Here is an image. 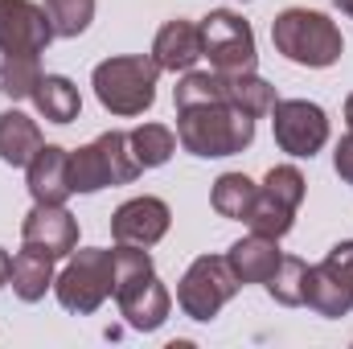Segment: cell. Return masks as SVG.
<instances>
[{"label":"cell","mask_w":353,"mask_h":349,"mask_svg":"<svg viewBox=\"0 0 353 349\" xmlns=\"http://www.w3.org/2000/svg\"><path fill=\"white\" fill-rule=\"evenodd\" d=\"M189 103H230L247 115H271L275 107V87L263 83L255 70L230 74V70H214V74H185V83L176 87V107Z\"/></svg>","instance_id":"5"},{"label":"cell","mask_w":353,"mask_h":349,"mask_svg":"<svg viewBox=\"0 0 353 349\" xmlns=\"http://www.w3.org/2000/svg\"><path fill=\"white\" fill-rule=\"evenodd\" d=\"M316 267H321L325 275H333L341 288H350L353 292V243H337V247L316 263Z\"/></svg>","instance_id":"26"},{"label":"cell","mask_w":353,"mask_h":349,"mask_svg":"<svg viewBox=\"0 0 353 349\" xmlns=\"http://www.w3.org/2000/svg\"><path fill=\"white\" fill-rule=\"evenodd\" d=\"M255 193H259V185L251 181V177L243 173H226L214 181V210L222 214V218H247L251 214V206H255Z\"/></svg>","instance_id":"21"},{"label":"cell","mask_w":353,"mask_h":349,"mask_svg":"<svg viewBox=\"0 0 353 349\" xmlns=\"http://www.w3.org/2000/svg\"><path fill=\"white\" fill-rule=\"evenodd\" d=\"M271 41L288 62H300V66H312V70L333 66L341 58V50H345L341 29L325 12H312V8L279 12L275 25H271Z\"/></svg>","instance_id":"3"},{"label":"cell","mask_w":353,"mask_h":349,"mask_svg":"<svg viewBox=\"0 0 353 349\" xmlns=\"http://www.w3.org/2000/svg\"><path fill=\"white\" fill-rule=\"evenodd\" d=\"M25 169H29V193H33V201L62 206L74 193L70 189V152L58 148V144H41V152Z\"/></svg>","instance_id":"15"},{"label":"cell","mask_w":353,"mask_h":349,"mask_svg":"<svg viewBox=\"0 0 353 349\" xmlns=\"http://www.w3.org/2000/svg\"><path fill=\"white\" fill-rule=\"evenodd\" d=\"M304 275H308V263L296 259V255H283L279 267H275V275L267 279L263 288L271 292V300H279V304H304Z\"/></svg>","instance_id":"25"},{"label":"cell","mask_w":353,"mask_h":349,"mask_svg":"<svg viewBox=\"0 0 353 349\" xmlns=\"http://www.w3.org/2000/svg\"><path fill=\"white\" fill-rule=\"evenodd\" d=\"M8 279H12V259H8V255L0 251V288H4Z\"/></svg>","instance_id":"28"},{"label":"cell","mask_w":353,"mask_h":349,"mask_svg":"<svg viewBox=\"0 0 353 349\" xmlns=\"http://www.w3.org/2000/svg\"><path fill=\"white\" fill-rule=\"evenodd\" d=\"M275 144L292 157H316L329 140V115L308 99H275Z\"/></svg>","instance_id":"11"},{"label":"cell","mask_w":353,"mask_h":349,"mask_svg":"<svg viewBox=\"0 0 353 349\" xmlns=\"http://www.w3.org/2000/svg\"><path fill=\"white\" fill-rule=\"evenodd\" d=\"M54 41L46 8L29 0H0V50L4 54H41Z\"/></svg>","instance_id":"12"},{"label":"cell","mask_w":353,"mask_h":349,"mask_svg":"<svg viewBox=\"0 0 353 349\" xmlns=\"http://www.w3.org/2000/svg\"><path fill=\"white\" fill-rule=\"evenodd\" d=\"M161 66L144 54L132 58H107L94 66V94L111 115H144L157 99Z\"/></svg>","instance_id":"4"},{"label":"cell","mask_w":353,"mask_h":349,"mask_svg":"<svg viewBox=\"0 0 353 349\" xmlns=\"http://www.w3.org/2000/svg\"><path fill=\"white\" fill-rule=\"evenodd\" d=\"M197 29H201V58H210L214 70H230V74L255 70V33L239 12L218 8Z\"/></svg>","instance_id":"10"},{"label":"cell","mask_w":353,"mask_h":349,"mask_svg":"<svg viewBox=\"0 0 353 349\" xmlns=\"http://www.w3.org/2000/svg\"><path fill=\"white\" fill-rule=\"evenodd\" d=\"M50 283H54V255L25 243V251H17V259H12V292L33 304L46 296Z\"/></svg>","instance_id":"18"},{"label":"cell","mask_w":353,"mask_h":349,"mask_svg":"<svg viewBox=\"0 0 353 349\" xmlns=\"http://www.w3.org/2000/svg\"><path fill=\"white\" fill-rule=\"evenodd\" d=\"M304 201V177L296 165H275L267 181L255 193V206L251 214L243 218L255 235H267V239H283L296 222V210Z\"/></svg>","instance_id":"8"},{"label":"cell","mask_w":353,"mask_h":349,"mask_svg":"<svg viewBox=\"0 0 353 349\" xmlns=\"http://www.w3.org/2000/svg\"><path fill=\"white\" fill-rule=\"evenodd\" d=\"M176 140L193 157H234L255 140V115L230 103L176 107Z\"/></svg>","instance_id":"1"},{"label":"cell","mask_w":353,"mask_h":349,"mask_svg":"<svg viewBox=\"0 0 353 349\" xmlns=\"http://www.w3.org/2000/svg\"><path fill=\"white\" fill-rule=\"evenodd\" d=\"M54 292H58L62 308L83 312V317L94 312V308L115 292V251H99V247L74 251L70 263L62 267Z\"/></svg>","instance_id":"7"},{"label":"cell","mask_w":353,"mask_h":349,"mask_svg":"<svg viewBox=\"0 0 353 349\" xmlns=\"http://www.w3.org/2000/svg\"><path fill=\"white\" fill-rule=\"evenodd\" d=\"M234 292H239L234 267L226 259H218V255H201V259L185 271L181 292H176V304H181L185 317H193V321H214L218 308H222Z\"/></svg>","instance_id":"9"},{"label":"cell","mask_w":353,"mask_h":349,"mask_svg":"<svg viewBox=\"0 0 353 349\" xmlns=\"http://www.w3.org/2000/svg\"><path fill=\"white\" fill-rule=\"evenodd\" d=\"M21 235H25V243L50 251L54 259H66V255L79 251V222H74V214H70L66 206H46V201H37V206L25 214Z\"/></svg>","instance_id":"14"},{"label":"cell","mask_w":353,"mask_h":349,"mask_svg":"<svg viewBox=\"0 0 353 349\" xmlns=\"http://www.w3.org/2000/svg\"><path fill=\"white\" fill-rule=\"evenodd\" d=\"M128 140H132V152H136L140 169H161L176 152V136L169 128H161V123H144V128L128 132Z\"/></svg>","instance_id":"22"},{"label":"cell","mask_w":353,"mask_h":349,"mask_svg":"<svg viewBox=\"0 0 353 349\" xmlns=\"http://www.w3.org/2000/svg\"><path fill=\"white\" fill-rule=\"evenodd\" d=\"M333 4H337L341 12H350V17H353V0H333Z\"/></svg>","instance_id":"30"},{"label":"cell","mask_w":353,"mask_h":349,"mask_svg":"<svg viewBox=\"0 0 353 349\" xmlns=\"http://www.w3.org/2000/svg\"><path fill=\"white\" fill-rule=\"evenodd\" d=\"M333 165H337V177L345 181V185H353V132L337 144V157H333Z\"/></svg>","instance_id":"27"},{"label":"cell","mask_w":353,"mask_h":349,"mask_svg":"<svg viewBox=\"0 0 353 349\" xmlns=\"http://www.w3.org/2000/svg\"><path fill=\"white\" fill-rule=\"evenodd\" d=\"M33 103L50 123H70V119H79V107H83L79 87L70 79H62V74H46L33 90Z\"/></svg>","instance_id":"20"},{"label":"cell","mask_w":353,"mask_h":349,"mask_svg":"<svg viewBox=\"0 0 353 349\" xmlns=\"http://www.w3.org/2000/svg\"><path fill=\"white\" fill-rule=\"evenodd\" d=\"M201 58V29L189 21H169L152 41V62L161 70H193Z\"/></svg>","instance_id":"16"},{"label":"cell","mask_w":353,"mask_h":349,"mask_svg":"<svg viewBox=\"0 0 353 349\" xmlns=\"http://www.w3.org/2000/svg\"><path fill=\"white\" fill-rule=\"evenodd\" d=\"M140 177V161L132 152L128 132H103L94 144L70 152V189L74 193H94L107 185H128Z\"/></svg>","instance_id":"6"},{"label":"cell","mask_w":353,"mask_h":349,"mask_svg":"<svg viewBox=\"0 0 353 349\" xmlns=\"http://www.w3.org/2000/svg\"><path fill=\"white\" fill-rule=\"evenodd\" d=\"M279 247H275V239H267V235H251V239H239L230 251H226V263L234 267V275H239V283H267L271 275H275V267H279Z\"/></svg>","instance_id":"17"},{"label":"cell","mask_w":353,"mask_h":349,"mask_svg":"<svg viewBox=\"0 0 353 349\" xmlns=\"http://www.w3.org/2000/svg\"><path fill=\"white\" fill-rule=\"evenodd\" d=\"M115 300H119V312L128 317L132 329L152 333L165 325L173 300L152 271L148 247H123V243L115 247Z\"/></svg>","instance_id":"2"},{"label":"cell","mask_w":353,"mask_h":349,"mask_svg":"<svg viewBox=\"0 0 353 349\" xmlns=\"http://www.w3.org/2000/svg\"><path fill=\"white\" fill-rule=\"evenodd\" d=\"M50 25H54V37H79L94 17V0H41Z\"/></svg>","instance_id":"24"},{"label":"cell","mask_w":353,"mask_h":349,"mask_svg":"<svg viewBox=\"0 0 353 349\" xmlns=\"http://www.w3.org/2000/svg\"><path fill=\"white\" fill-rule=\"evenodd\" d=\"M41 152V132L29 115L21 111H4L0 115V161L4 165H29L33 157Z\"/></svg>","instance_id":"19"},{"label":"cell","mask_w":353,"mask_h":349,"mask_svg":"<svg viewBox=\"0 0 353 349\" xmlns=\"http://www.w3.org/2000/svg\"><path fill=\"white\" fill-rule=\"evenodd\" d=\"M345 123H350V132H353V94L345 99Z\"/></svg>","instance_id":"29"},{"label":"cell","mask_w":353,"mask_h":349,"mask_svg":"<svg viewBox=\"0 0 353 349\" xmlns=\"http://www.w3.org/2000/svg\"><path fill=\"white\" fill-rule=\"evenodd\" d=\"M41 83V66H37V54H4L0 62V90L8 99H29Z\"/></svg>","instance_id":"23"},{"label":"cell","mask_w":353,"mask_h":349,"mask_svg":"<svg viewBox=\"0 0 353 349\" xmlns=\"http://www.w3.org/2000/svg\"><path fill=\"white\" fill-rule=\"evenodd\" d=\"M169 206L161 197H132L115 210L111 218V235L123 247H157L169 235Z\"/></svg>","instance_id":"13"}]
</instances>
